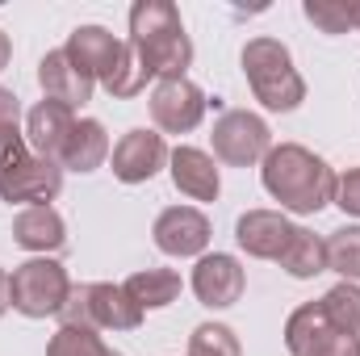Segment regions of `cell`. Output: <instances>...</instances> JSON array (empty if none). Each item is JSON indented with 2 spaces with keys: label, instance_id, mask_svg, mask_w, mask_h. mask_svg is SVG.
Instances as JSON below:
<instances>
[{
  "label": "cell",
  "instance_id": "3957f363",
  "mask_svg": "<svg viewBox=\"0 0 360 356\" xmlns=\"http://www.w3.org/2000/svg\"><path fill=\"white\" fill-rule=\"evenodd\" d=\"M63 51L72 55V63L80 72H89L96 84H105L109 96H122V101L139 96V92L147 89V80H151V72L139 63L134 46L117 42L105 25H80V30H72Z\"/></svg>",
  "mask_w": 360,
  "mask_h": 356
},
{
  "label": "cell",
  "instance_id": "5b68a950",
  "mask_svg": "<svg viewBox=\"0 0 360 356\" xmlns=\"http://www.w3.org/2000/svg\"><path fill=\"white\" fill-rule=\"evenodd\" d=\"M63 327H89V331H134L143 323V306L126 293V285L92 281V285H72L63 310Z\"/></svg>",
  "mask_w": 360,
  "mask_h": 356
},
{
  "label": "cell",
  "instance_id": "ffe728a7",
  "mask_svg": "<svg viewBox=\"0 0 360 356\" xmlns=\"http://www.w3.org/2000/svg\"><path fill=\"white\" fill-rule=\"evenodd\" d=\"M126 293L143 306V310H164L180 298V276L172 268H143L126 281Z\"/></svg>",
  "mask_w": 360,
  "mask_h": 356
},
{
  "label": "cell",
  "instance_id": "7c38bea8",
  "mask_svg": "<svg viewBox=\"0 0 360 356\" xmlns=\"http://www.w3.org/2000/svg\"><path fill=\"white\" fill-rule=\"evenodd\" d=\"M164 164H168V147H164V134H155V130H130L113 147V177L122 184H143Z\"/></svg>",
  "mask_w": 360,
  "mask_h": 356
},
{
  "label": "cell",
  "instance_id": "83f0119b",
  "mask_svg": "<svg viewBox=\"0 0 360 356\" xmlns=\"http://www.w3.org/2000/svg\"><path fill=\"white\" fill-rule=\"evenodd\" d=\"M335 205H340L344 214H356L360 218V168H352L348 177L335 180Z\"/></svg>",
  "mask_w": 360,
  "mask_h": 356
},
{
  "label": "cell",
  "instance_id": "e0dca14e",
  "mask_svg": "<svg viewBox=\"0 0 360 356\" xmlns=\"http://www.w3.org/2000/svg\"><path fill=\"white\" fill-rule=\"evenodd\" d=\"M168 164H172V184H176L184 197H193V201H214V197H218L222 180H218V168H214V160H210L205 151H197V147H176V151L168 155Z\"/></svg>",
  "mask_w": 360,
  "mask_h": 356
},
{
  "label": "cell",
  "instance_id": "ac0fdd59",
  "mask_svg": "<svg viewBox=\"0 0 360 356\" xmlns=\"http://www.w3.org/2000/svg\"><path fill=\"white\" fill-rule=\"evenodd\" d=\"M13 239L25 248V252H59L68 243V227L63 218L51 210V205H30L13 218Z\"/></svg>",
  "mask_w": 360,
  "mask_h": 356
},
{
  "label": "cell",
  "instance_id": "5bb4252c",
  "mask_svg": "<svg viewBox=\"0 0 360 356\" xmlns=\"http://www.w3.org/2000/svg\"><path fill=\"white\" fill-rule=\"evenodd\" d=\"M340 336H344V331L327 319L323 302L297 306V310L289 314V323H285V348L293 356H331V348H335Z\"/></svg>",
  "mask_w": 360,
  "mask_h": 356
},
{
  "label": "cell",
  "instance_id": "484cf974",
  "mask_svg": "<svg viewBox=\"0 0 360 356\" xmlns=\"http://www.w3.org/2000/svg\"><path fill=\"white\" fill-rule=\"evenodd\" d=\"M306 21H314L323 34H348L356 25V4L335 0H306Z\"/></svg>",
  "mask_w": 360,
  "mask_h": 356
},
{
  "label": "cell",
  "instance_id": "f1b7e54d",
  "mask_svg": "<svg viewBox=\"0 0 360 356\" xmlns=\"http://www.w3.org/2000/svg\"><path fill=\"white\" fill-rule=\"evenodd\" d=\"M17 117H21V101L8 89H0V126H17Z\"/></svg>",
  "mask_w": 360,
  "mask_h": 356
},
{
  "label": "cell",
  "instance_id": "8992f818",
  "mask_svg": "<svg viewBox=\"0 0 360 356\" xmlns=\"http://www.w3.org/2000/svg\"><path fill=\"white\" fill-rule=\"evenodd\" d=\"M72 293V281H68V268L59 260H25V265L13 268L8 276V306L21 310L25 319H46V314H59L63 302Z\"/></svg>",
  "mask_w": 360,
  "mask_h": 356
},
{
  "label": "cell",
  "instance_id": "4dcf8cb0",
  "mask_svg": "<svg viewBox=\"0 0 360 356\" xmlns=\"http://www.w3.org/2000/svg\"><path fill=\"white\" fill-rule=\"evenodd\" d=\"M8 310V272L0 268V314Z\"/></svg>",
  "mask_w": 360,
  "mask_h": 356
},
{
  "label": "cell",
  "instance_id": "d6986e66",
  "mask_svg": "<svg viewBox=\"0 0 360 356\" xmlns=\"http://www.w3.org/2000/svg\"><path fill=\"white\" fill-rule=\"evenodd\" d=\"M109 155V134L96 117H80L59 151V168H72V172H96Z\"/></svg>",
  "mask_w": 360,
  "mask_h": 356
},
{
  "label": "cell",
  "instance_id": "52a82bcc",
  "mask_svg": "<svg viewBox=\"0 0 360 356\" xmlns=\"http://www.w3.org/2000/svg\"><path fill=\"white\" fill-rule=\"evenodd\" d=\"M214 155L231 168H248V164H260L272 151V130L264 117L248 113V109H226L218 122H214Z\"/></svg>",
  "mask_w": 360,
  "mask_h": 356
},
{
  "label": "cell",
  "instance_id": "ba28073f",
  "mask_svg": "<svg viewBox=\"0 0 360 356\" xmlns=\"http://www.w3.org/2000/svg\"><path fill=\"white\" fill-rule=\"evenodd\" d=\"M151 117L168 134H188L205 117V92L184 76L180 80H160V89L151 92Z\"/></svg>",
  "mask_w": 360,
  "mask_h": 356
},
{
  "label": "cell",
  "instance_id": "2e32d148",
  "mask_svg": "<svg viewBox=\"0 0 360 356\" xmlns=\"http://www.w3.org/2000/svg\"><path fill=\"white\" fill-rule=\"evenodd\" d=\"M72 126H76V109H68V105H59V101L46 96V101H38V105L30 109V117H25V143L34 147V155L59 164V151H63Z\"/></svg>",
  "mask_w": 360,
  "mask_h": 356
},
{
  "label": "cell",
  "instance_id": "30bf717a",
  "mask_svg": "<svg viewBox=\"0 0 360 356\" xmlns=\"http://www.w3.org/2000/svg\"><path fill=\"white\" fill-rule=\"evenodd\" d=\"M63 189V168L55 160H42V155H25L8 177L0 180V197L13 205V201H30V205H51Z\"/></svg>",
  "mask_w": 360,
  "mask_h": 356
},
{
  "label": "cell",
  "instance_id": "603a6c76",
  "mask_svg": "<svg viewBox=\"0 0 360 356\" xmlns=\"http://www.w3.org/2000/svg\"><path fill=\"white\" fill-rule=\"evenodd\" d=\"M323 310H327V319L340 327V331H360V285L352 281H340L335 289H327L323 293Z\"/></svg>",
  "mask_w": 360,
  "mask_h": 356
},
{
  "label": "cell",
  "instance_id": "6da1fadb",
  "mask_svg": "<svg viewBox=\"0 0 360 356\" xmlns=\"http://www.w3.org/2000/svg\"><path fill=\"white\" fill-rule=\"evenodd\" d=\"M130 46L139 63L164 80H180L193 63V42L172 0H139L130 8Z\"/></svg>",
  "mask_w": 360,
  "mask_h": 356
},
{
  "label": "cell",
  "instance_id": "7402d4cb",
  "mask_svg": "<svg viewBox=\"0 0 360 356\" xmlns=\"http://www.w3.org/2000/svg\"><path fill=\"white\" fill-rule=\"evenodd\" d=\"M323 243H327V268H335L344 281L356 285L360 281V227H340Z\"/></svg>",
  "mask_w": 360,
  "mask_h": 356
},
{
  "label": "cell",
  "instance_id": "d4e9b609",
  "mask_svg": "<svg viewBox=\"0 0 360 356\" xmlns=\"http://www.w3.org/2000/svg\"><path fill=\"white\" fill-rule=\"evenodd\" d=\"M113 348H105V340L89 331V327H59L46 344V356H109Z\"/></svg>",
  "mask_w": 360,
  "mask_h": 356
},
{
  "label": "cell",
  "instance_id": "4fadbf2b",
  "mask_svg": "<svg viewBox=\"0 0 360 356\" xmlns=\"http://www.w3.org/2000/svg\"><path fill=\"white\" fill-rule=\"evenodd\" d=\"M293 231H297V227H293L285 214H276V210H248V214L235 222L239 248H243L248 256H256V260H281L285 248H289V239H293Z\"/></svg>",
  "mask_w": 360,
  "mask_h": 356
},
{
  "label": "cell",
  "instance_id": "4316f807",
  "mask_svg": "<svg viewBox=\"0 0 360 356\" xmlns=\"http://www.w3.org/2000/svg\"><path fill=\"white\" fill-rule=\"evenodd\" d=\"M30 155V143H25V134L17 130V126H0V180L8 177L21 160Z\"/></svg>",
  "mask_w": 360,
  "mask_h": 356
},
{
  "label": "cell",
  "instance_id": "7a4b0ae2",
  "mask_svg": "<svg viewBox=\"0 0 360 356\" xmlns=\"http://www.w3.org/2000/svg\"><path fill=\"white\" fill-rule=\"evenodd\" d=\"M260 172H264V189L293 214H319L323 205L335 201V180L340 177L327 168V160H319L314 151H306L297 143L272 147Z\"/></svg>",
  "mask_w": 360,
  "mask_h": 356
},
{
  "label": "cell",
  "instance_id": "d6a6232c",
  "mask_svg": "<svg viewBox=\"0 0 360 356\" xmlns=\"http://www.w3.org/2000/svg\"><path fill=\"white\" fill-rule=\"evenodd\" d=\"M109 356H122V352H109Z\"/></svg>",
  "mask_w": 360,
  "mask_h": 356
},
{
  "label": "cell",
  "instance_id": "8fae6325",
  "mask_svg": "<svg viewBox=\"0 0 360 356\" xmlns=\"http://www.w3.org/2000/svg\"><path fill=\"white\" fill-rule=\"evenodd\" d=\"M151 235L164 256H201L210 243V218L193 205H172L155 218Z\"/></svg>",
  "mask_w": 360,
  "mask_h": 356
},
{
  "label": "cell",
  "instance_id": "9c48e42d",
  "mask_svg": "<svg viewBox=\"0 0 360 356\" xmlns=\"http://www.w3.org/2000/svg\"><path fill=\"white\" fill-rule=\"evenodd\" d=\"M243 285H248L243 265H239L235 256H226V252L201 256L197 268H193V293H197V302L210 306V310H226V306H235V302L243 298Z\"/></svg>",
  "mask_w": 360,
  "mask_h": 356
},
{
  "label": "cell",
  "instance_id": "9a60e30c",
  "mask_svg": "<svg viewBox=\"0 0 360 356\" xmlns=\"http://www.w3.org/2000/svg\"><path fill=\"white\" fill-rule=\"evenodd\" d=\"M38 84H42V92H46L51 101H59V105H68V109L89 105L92 89H96V80L72 63L68 51H51V55L38 63Z\"/></svg>",
  "mask_w": 360,
  "mask_h": 356
},
{
  "label": "cell",
  "instance_id": "f546056e",
  "mask_svg": "<svg viewBox=\"0 0 360 356\" xmlns=\"http://www.w3.org/2000/svg\"><path fill=\"white\" fill-rule=\"evenodd\" d=\"M8 55H13V42H8V34L0 30V72L8 68Z\"/></svg>",
  "mask_w": 360,
  "mask_h": 356
},
{
  "label": "cell",
  "instance_id": "cb8c5ba5",
  "mask_svg": "<svg viewBox=\"0 0 360 356\" xmlns=\"http://www.w3.org/2000/svg\"><path fill=\"white\" fill-rule=\"evenodd\" d=\"M188 356H243V348L226 323H201L188 336Z\"/></svg>",
  "mask_w": 360,
  "mask_h": 356
},
{
  "label": "cell",
  "instance_id": "44dd1931",
  "mask_svg": "<svg viewBox=\"0 0 360 356\" xmlns=\"http://www.w3.org/2000/svg\"><path fill=\"white\" fill-rule=\"evenodd\" d=\"M276 265L285 268L289 276H297V281H310V276H319V272L327 268V243H323L314 231L297 227L293 239H289V248H285V256H281Z\"/></svg>",
  "mask_w": 360,
  "mask_h": 356
},
{
  "label": "cell",
  "instance_id": "277c9868",
  "mask_svg": "<svg viewBox=\"0 0 360 356\" xmlns=\"http://www.w3.org/2000/svg\"><path fill=\"white\" fill-rule=\"evenodd\" d=\"M243 76L256 92V101L272 113H293L306 101V84L293 68V55L276 38H252L243 46Z\"/></svg>",
  "mask_w": 360,
  "mask_h": 356
},
{
  "label": "cell",
  "instance_id": "1f68e13d",
  "mask_svg": "<svg viewBox=\"0 0 360 356\" xmlns=\"http://www.w3.org/2000/svg\"><path fill=\"white\" fill-rule=\"evenodd\" d=\"M356 25H360V4H356Z\"/></svg>",
  "mask_w": 360,
  "mask_h": 356
}]
</instances>
